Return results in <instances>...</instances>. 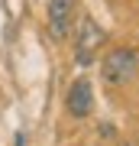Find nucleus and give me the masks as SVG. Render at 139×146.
<instances>
[{"mask_svg":"<svg viewBox=\"0 0 139 146\" xmlns=\"http://www.w3.org/2000/svg\"><path fill=\"white\" fill-rule=\"evenodd\" d=\"M100 72H103V81L107 84H126V81H133L136 72H139V52L136 49H113V52H107Z\"/></svg>","mask_w":139,"mask_h":146,"instance_id":"1","label":"nucleus"},{"mask_svg":"<svg viewBox=\"0 0 139 146\" xmlns=\"http://www.w3.org/2000/svg\"><path fill=\"white\" fill-rule=\"evenodd\" d=\"M103 46V29L91 16H84L81 26H78V42H74V55H78V65H91L94 52Z\"/></svg>","mask_w":139,"mask_h":146,"instance_id":"2","label":"nucleus"},{"mask_svg":"<svg viewBox=\"0 0 139 146\" xmlns=\"http://www.w3.org/2000/svg\"><path fill=\"white\" fill-rule=\"evenodd\" d=\"M71 16H74V0H49V33L55 42H62L68 36Z\"/></svg>","mask_w":139,"mask_h":146,"instance_id":"3","label":"nucleus"},{"mask_svg":"<svg viewBox=\"0 0 139 146\" xmlns=\"http://www.w3.org/2000/svg\"><path fill=\"white\" fill-rule=\"evenodd\" d=\"M94 107V88L88 78H78L68 91V114L71 117H88Z\"/></svg>","mask_w":139,"mask_h":146,"instance_id":"4","label":"nucleus"}]
</instances>
